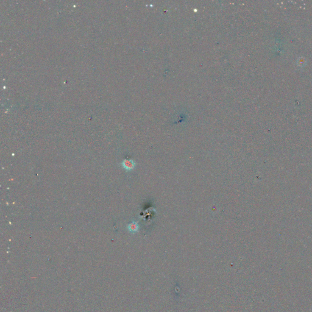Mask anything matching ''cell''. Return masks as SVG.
I'll use <instances>...</instances> for the list:
<instances>
[{
	"mask_svg": "<svg viewBox=\"0 0 312 312\" xmlns=\"http://www.w3.org/2000/svg\"><path fill=\"white\" fill-rule=\"evenodd\" d=\"M139 224L137 222H132L128 226V230L131 232V233H135L139 230Z\"/></svg>",
	"mask_w": 312,
	"mask_h": 312,
	"instance_id": "2",
	"label": "cell"
},
{
	"mask_svg": "<svg viewBox=\"0 0 312 312\" xmlns=\"http://www.w3.org/2000/svg\"><path fill=\"white\" fill-rule=\"evenodd\" d=\"M122 165L123 168L127 170V171H131V170L134 169V168H135V163L132 160L125 159L122 162Z\"/></svg>",
	"mask_w": 312,
	"mask_h": 312,
	"instance_id": "1",
	"label": "cell"
}]
</instances>
